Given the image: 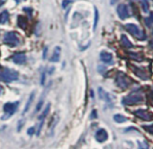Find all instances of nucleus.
<instances>
[{"label":"nucleus","mask_w":153,"mask_h":149,"mask_svg":"<svg viewBox=\"0 0 153 149\" xmlns=\"http://www.w3.org/2000/svg\"><path fill=\"white\" fill-rule=\"evenodd\" d=\"M133 72L136 76L140 78V79H148V75H147L146 71L143 68H138V67H133Z\"/></svg>","instance_id":"nucleus-12"},{"label":"nucleus","mask_w":153,"mask_h":149,"mask_svg":"<svg viewBox=\"0 0 153 149\" xmlns=\"http://www.w3.org/2000/svg\"><path fill=\"white\" fill-rule=\"evenodd\" d=\"M140 5H142V9H143V11H144V13H148L149 12L148 0H140Z\"/></svg>","instance_id":"nucleus-22"},{"label":"nucleus","mask_w":153,"mask_h":149,"mask_svg":"<svg viewBox=\"0 0 153 149\" xmlns=\"http://www.w3.org/2000/svg\"><path fill=\"white\" fill-rule=\"evenodd\" d=\"M43 98H44V97H42V98L39 100L38 104H37V106H36V112H35V113H38V112L41 109V107H42V104H43Z\"/></svg>","instance_id":"nucleus-24"},{"label":"nucleus","mask_w":153,"mask_h":149,"mask_svg":"<svg viewBox=\"0 0 153 149\" xmlns=\"http://www.w3.org/2000/svg\"><path fill=\"white\" fill-rule=\"evenodd\" d=\"M152 34H153V30H152Z\"/></svg>","instance_id":"nucleus-36"},{"label":"nucleus","mask_w":153,"mask_h":149,"mask_svg":"<svg viewBox=\"0 0 153 149\" xmlns=\"http://www.w3.org/2000/svg\"><path fill=\"white\" fill-rule=\"evenodd\" d=\"M134 115L137 118H140V119L145 120V121L153 120V114L147 111V109H136V111H134Z\"/></svg>","instance_id":"nucleus-7"},{"label":"nucleus","mask_w":153,"mask_h":149,"mask_svg":"<svg viewBox=\"0 0 153 149\" xmlns=\"http://www.w3.org/2000/svg\"><path fill=\"white\" fill-rule=\"evenodd\" d=\"M3 2H4V0H0V7L3 4Z\"/></svg>","instance_id":"nucleus-34"},{"label":"nucleus","mask_w":153,"mask_h":149,"mask_svg":"<svg viewBox=\"0 0 153 149\" xmlns=\"http://www.w3.org/2000/svg\"><path fill=\"white\" fill-rule=\"evenodd\" d=\"M115 84L119 88L121 89H127L130 84H132L131 78L128 75H126L124 72H117V77H115Z\"/></svg>","instance_id":"nucleus-4"},{"label":"nucleus","mask_w":153,"mask_h":149,"mask_svg":"<svg viewBox=\"0 0 153 149\" xmlns=\"http://www.w3.org/2000/svg\"><path fill=\"white\" fill-rule=\"evenodd\" d=\"M143 128L145 130H147L148 132H150L151 134H153V124H151V125H144Z\"/></svg>","instance_id":"nucleus-23"},{"label":"nucleus","mask_w":153,"mask_h":149,"mask_svg":"<svg viewBox=\"0 0 153 149\" xmlns=\"http://www.w3.org/2000/svg\"><path fill=\"white\" fill-rule=\"evenodd\" d=\"M70 2H71V0H63V1H62V7L65 9V7H67Z\"/></svg>","instance_id":"nucleus-25"},{"label":"nucleus","mask_w":153,"mask_h":149,"mask_svg":"<svg viewBox=\"0 0 153 149\" xmlns=\"http://www.w3.org/2000/svg\"><path fill=\"white\" fill-rule=\"evenodd\" d=\"M96 140L98 141L99 143H104L105 141L108 140V134H107V131L104 129V128H101V129H99L98 131L96 132Z\"/></svg>","instance_id":"nucleus-10"},{"label":"nucleus","mask_w":153,"mask_h":149,"mask_svg":"<svg viewBox=\"0 0 153 149\" xmlns=\"http://www.w3.org/2000/svg\"><path fill=\"white\" fill-rule=\"evenodd\" d=\"M46 52H47V47H45V48H44V52H43V55H42L43 59H45V57H46Z\"/></svg>","instance_id":"nucleus-30"},{"label":"nucleus","mask_w":153,"mask_h":149,"mask_svg":"<svg viewBox=\"0 0 153 149\" xmlns=\"http://www.w3.org/2000/svg\"><path fill=\"white\" fill-rule=\"evenodd\" d=\"M100 59H101V61L105 64H113V57H112V53H110V52L101 51Z\"/></svg>","instance_id":"nucleus-11"},{"label":"nucleus","mask_w":153,"mask_h":149,"mask_svg":"<svg viewBox=\"0 0 153 149\" xmlns=\"http://www.w3.org/2000/svg\"><path fill=\"white\" fill-rule=\"evenodd\" d=\"M35 131H36V128H35V127H30V128H28V130H27V134H30V136H33V134H35Z\"/></svg>","instance_id":"nucleus-26"},{"label":"nucleus","mask_w":153,"mask_h":149,"mask_svg":"<svg viewBox=\"0 0 153 149\" xmlns=\"http://www.w3.org/2000/svg\"><path fill=\"white\" fill-rule=\"evenodd\" d=\"M150 47H151V49H153V41L150 42Z\"/></svg>","instance_id":"nucleus-33"},{"label":"nucleus","mask_w":153,"mask_h":149,"mask_svg":"<svg viewBox=\"0 0 153 149\" xmlns=\"http://www.w3.org/2000/svg\"><path fill=\"white\" fill-rule=\"evenodd\" d=\"M34 96H35V92H33L32 94H30V98H28V101L27 103L25 104V106H24V109H23V114H25L26 112H28V109H30V105H32L33 103V100H34Z\"/></svg>","instance_id":"nucleus-18"},{"label":"nucleus","mask_w":153,"mask_h":149,"mask_svg":"<svg viewBox=\"0 0 153 149\" xmlns=\"http://www.w3.org/2000/svg\"><path fill=\"white\" fill-rule=\"evenodd\" d=\"M121 43L123 44V46L125 47V48L127 49H130L133 47V45H132V43L129 41V39L127 38V36H125V34H122L121 36Z\"/></svg>","instance_id":"nucleus-15"},{"label":"nucleus","mask_w":153,"mask_h":149,"mask_svg":"<svg viewBox=\"0 0 153 149\" xmlns=\"http://www.w3.org/2000/svg\"><path fill=\"white\" fill-rule=\"evenodd\" d=\"M119 1H120V0H110V4L111 5H114L115 3H117Z\"/></svg>","instance_id":"nucleus-29"},{"label":"nucleus","mask_w":153,"mask_h":149,"mask_svg":"<svg viewBox=\"0 0 153 149\" xmlns=\"http://www.w3.org/2000/svg\"><path fill=\"white\" fill-rule=\"evenodd\" d=\"M3 42H4V44H7V46L16 47L19 44V36H18L17 32H9L4 34Z\"/></svg>","instance_id":"nucleus-5"},{"label":"nucleus","mask_w":153,"mask_h":149,"mask_svg":"<svg viewBox=\"0 0 153 149\" xmlns=\"http://www.w3.org/2000/svg\"><path fill=\"white\" fill-rule=\"evenodd\" d=\"M113 120H114L117 123H124V122L127 121V118L125 116L121 115V114H117V115L113 116Z\"/></svg>","instance_id":"nucleus-19"},{"label":"nucleus","mask_w":153,"mask_h":149,"mask_svg":"<svg viewBox=\"0 0 153 149\" xmlns=\"http://www.w3.org/2000/svg\"><path fill=\"white\" fill-rule=\"evenodd\" d=\"M145 22H146V24H147L148 26H150V25H151V23H152V21L150 20V18H146V19H145Z\"/></svg>","instance_id":"nucleus-28"},{"label":"nucleus","mask_w":153,"mask_h":149,"mask_svg":"<svg viewBox=\"0 0 153 149\" xmlns=\"http://www.w3.org/2000/svg\"><path fill=\"white\" fill-rule=\"evenodd\" d=\"M19 106V101L16 102H7L3 105V112H4L5 116L3 118H9L11 116H13L15 114V112L17 111V107Z\"/></svg>","instance_id":"nucleus-6"},{"label":"nucleus","mask_w":153,"mask_h":149,"mask_svg":"<svg viewBox=\"0 0 153 149\" xmlns=\"http://www.w3.org/2000/svg\"><path fill=\"white\" fill-rule=\"evenodd\" d=\"M17 24H18V26H19L21 29H23V30H25L26 29V18L24 17V16H18V18H17Z\"/></svg>","instance_id":"nucleus-16"},{"label":"nucleus","mask_w":153,"mask_h":149,"mask_svg":"<svg viewBox=\"0 0 153 149\" xmlns=\"http://www.w3.org/2000/svg\"><path fill=\"white\" fill-rule=\"evenodd\" d=\"M12 61L17 65H23L26 62V55L23 52H17L12 57Z\"/></svg>","instance_id":"nucleus-9"},{"label":"nucleus","mask_w":153,"mask_h":149,"mask_svg":"<svg viewBox=\"0 0 153 149\" xmlns=\"http://www.w3.org/2000/svg\"><path fill=\"white\" fill-rule=\"evenodd\" d=\"M143 100H144V97H143V95L140 94V93L133 92L128 95V96L124 97L122 102L125 105H134V104H140V103H142Z\"/></svg>","instance_id":"nucleus-3"},{"label":"nucleus","mask_w":153,"mask_h":149,"mask_svg":"<svg viewBox=\"0 0 153 149\" xmlns=\"http://www.w3.org/2000/svg\"><path fill=\"white\" fill-rule=\"evenodd\" d=\"M16 2H17V3H19V2H20V0H16Z\"/></svg>","instance_id":"nucleus-35"},{"label":"nucleus","mask_w":153,"mask_h":149,"mask_svg":"<svg viewBox=\"0 0 153 149\" xmlns=\"http://www.w3.org/2000/svg\"><path fill=\"white\" fill-rule=\"evenodd\" d=\"M99 95H100V98L103 99V100H105L106 102H111V97L110 95L108 94V93L106 92V91L104 90V89L102 88H99Z\"/></svg>","instance_id":"nucleus-14"},{"label":"nucleus","mask_w":153,"mask_h":149,"mask_svg":"<svg viewBox=\"0 0 153 149\" xmlns=\"http://www.w3.org/2000/svg\"><path fill=\"white\" fill-rule=\"evenodd\" d=\"M125 27H126V29L134 37V38L138 39L140 41H144L147 39L146 34L144 32V30L140 29V26L135 25V24H133V23H127L125 25Z\"/></svg>","instance_id":"nucleus-1"},{"label":"nucleus","mask_w":153,"mask_h":149,"mask_svg":"<svg viewBox=\"0 0 153 149\" xmlns=\"http://www.w3.org/2000/svg\"><path fill=\"white\" fill-rule=\"evenodd\" d=\"M44 82H45V73L43 72L42 75H41V81H40L41 86H43V84H44Z\"/></svg>","instance_id":"nucleus-27"},{"label":"nucleus","mask_w":153,"mask_h":149,"mask_svg":"<svg viewBox=\"0 0 153 149\" xmlns=\"http://www.w3.org/2000/svg\"><path fill=\"white\" fill-rule=\"evenodd\" d=\"M49 109H51V104L48 103V104L46 105V107L44 109V111L42 112V114H41V115L39 116V120H44L45 118H46V116L48 115Z\"/></svg>","instance_id":"nucleus-20"},{"label":"nucleus","mask_w":153,"mask_h":149,"mask_svg":"<svg viewBox=\"0 0 153 149\" xmlns=\"http://www.w3.org/2000/svg\"><path fill=\"white\" fill-rule=\"evenodd\" d=\"M60 55H61V48L59 46H57L53 49V52L51 57V62L53 63H58L60 61Z\"/></svg>","instance_id":"nucleus-13"},{"label":"nucleus","mask_w":153,"mask_h":149,"mask_svg":"<svg viewBox=\"0 0 153 149\" xmlns=\"http://www.w3.org/2000/svg\"><path fill=\"white\" fill-rule=\"evenodd\" d=\"M19 78V74L14 69H4L0 72V81L4 82H13Z\"/></svg>","instance_id":"nucleus-2"},{"label":"nucleus","mask_w":153,"mask_h":149,"mask_svg":"<svg viewBox=\"0 0 153 149\" xmlns=\"http://www.w3.org/2000/svg\"><path fill=\"white\" fill-rule=\"evenodd\" d=\"M117 16H119L121 20L127 19L130 16L129 9H128V7L126 4H119V7H117Z\"/></svg>","instance_id":"nucleus-8"},{"label":"nucleus","mask_w":153,"mask_h":149,"mask_svg":"<svg viewBox=\"0 0 153 149\" xmlns=\"http://www.w3.org/2000/svg\"><path fill=\"white\" fill-rule=\"evenodd\" d=\"M99 18H100V15H99V11L97 7H94V30L97 29V26H98L99 23Z\"/></svg>","instance_id":"nucleus-21"},{"label":"nucleus","mask_w":153,"mask_h":149,"mask_svg":"<svg viewBox=\"0 0 153 149\" xmlns=\"http://www.w3.org/2000/svg\"><path fill=\"white\" fill-rule=\"evenodd\" d=\"M10 19V15L7 11H3L2 13L0 14V24H5L7 23Z\"/></svg>","instance_id":"nucleus-17"},{"label":"nucleus","mask_w":153,"mask_h":149,"mask_svg":"<svg viewBox=\"0 0 153 149\" xmlns=\"http://www.w3.org/2000/svg\"><path fill=\"white\" fill-rule=\"evenodd\" d=\"M2 92H3V89H2V87L0 86V95L2 94Z\"/></svg>","instance_id":"nucleus-32"},{"label":"nucleus","mask_w":153,"mask_h":149,"mask_svg":"<svg viewBox=\"0 0 153 149\" xmlns=\"http://www.w3.org/2000/svg\"><path fill=\"white\" fill-rule=\"evenodd\" d=\"M150 20L153 22V13H151V14H150Z\"/></svg>","instance_id":"nucleus-31"}]
</instances>
